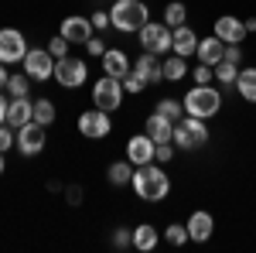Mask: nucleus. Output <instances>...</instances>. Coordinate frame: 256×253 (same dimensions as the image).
Wrapping results in <instances>:
<instances>
[{
	"label": "nucleus",
	"instance_id": "nucleus-29",
	"mask_svg": "<svg viewBox=\"0 0 256 253\" xmlns=\"http://www.w3.org/2000/svg\"><path fill=\"white\" fill-rule=\"evenodd\" d=\"M212 72H216V79L222 82V86H236V76H239V65H232V62H218V65H212Z\"/></svg>",
	"mask_w": 256,
	"mask_h": 253
},
{
	"label": "nucleus",
	"instance_id": "nucleus-7",
	"mask_svg": "<svg viewBox=\"0 0 256 253\" xmlns=\"http://www.w3.org/2000/svg\"><path fill=\"white\" fill-rule=\"evenodd\" d=\"M86 79H89V65L82 59H76V55L55 59V82L62 89H79V86H86Z\"/></svg>",
	"mask_w": 256,
	"mask_h": 253
},
{
	"label": "nucleus",
	"instance_id": "nucleus-35",
	"mask_svg": "<svg viewBox=\"0 0 256 253\" xmlns=\"http://www.w3.org/2000/svg\"><path fill=\"white\" fill-rule=\"evenodd\" d=\"M10 147H18V130H14L10 123H4V127H0V151L7 154Z\"/></svg>",
	"mask_w": 256,
	"mask_h": 253
},
{
	"label": "nucleus",
	"instance_id": "nucleus-6",
	"mask_svg": "<svg viewBox=\"0 0 256 253\" xmlns=\"http://www.w3.org/2000/svg\"><path fill=\"white\" fill-rule=\"evenodd\" d=\"M123 96H126V93H123V82H120L116 76H106V72H102V79L92 82V106L106 110V113L120 110Z\"/></svg>",
	"mask_w": 256,
	"mask_h": 253
},
{
	"label": "nucleus",
	"instance_id": "nucleus-5",
	"mask_svg": "<svg viewBox=\"0 0 256 253\" xmlns=\"http://www.w3.org/2000/svg\"><path fill=\"white\" fill-rule=\"evenodd\" d=\"M137 41L144 52H154V55H168L171 52V41H174V28H168L164 21H147L137 31Z\"/></svg>",
	"mask_w": 256,
	"mask_h": 253
},
{
	"label": "nucleus",
	"instance_id": "nucleus-18",
	"mask_svg": "<svg viewBox=\"0 0 256 253\" xmlns=\"http://www.w3.org/2000/svg\"><path fill=\"white\" fill-rule=\"evenodd\" d=\"M34 120V103L28 96H20V99H10L7 103V123L14 127V130H20L24 123H31Z\"/></svg>",
	"mask_w": 256,
	"mask_h": 253
},
{
	"label": "nucleus",
	"instance_id": "nucleus-2",
	"mask_svg": "<svg viewBox=\"0 0 256 253\" xmlns=\"http://www.w3.org/2000/svg\"><path fill=\"white\" fill-rule=\"evenodd\" d=\"M110 21H113V28L123 31V35H137L140 28L150 21V7L144 0H113Z\"/></svg>",
	"mask_w": 256,
	"mask_h": 253
},
{
	"label": "nucleus",
	"instance_id": "nucleus-34",
	"mask_svg": "<svg viewBox=\"0 0 256 253\" xmlns=\"http://www.w3.org/2000/svg\"><path fill=\"white\" fill-rule=\"evenodd\" d=\"M68 48H72V41L65 38V35H55V38L48 41V52H52L55 59H65V55H68Z\"/></svg>",
	"mask_w": 256,
	"mask_h": 253
},
{
	"label": "nucleus",
	"instance_id": "nucleus-12",
	"mask_svg": "<svg viewBox=\"0 0 256 253\" xmlns=\"http://www.w3.org/2000/svg\"><path fill=\"white\" fill-rule=\"evenodd\" d=\"M154 151H158V144L147 134H134L126 140V161H130L134 168H137V164H150V161H154Z\"/></svg>",
	"mask_w": 256,
	"mask_h": 253
},
{
	"label": "nucleus",
	"instance_id": "nucleus-28",
	"mask_svg": "<svg viewBox=\"0 0 256 253\" xmlns=\"http://www.w3.org/2000/svg\"><path fill=\"white\" fill-rule=\"evenodd\" d=\"M55 113H58V110H55L52 99H38V103H34V120H38L41 127H52V123H55Z\"/></svg>",
	"mask_w": 256,
	"mask_h": 253
},
{
	"label": "nucleus",
	"instance_id": "nucleus-13",
	"mask_svg": "<svg viewBox=\"0 0 256 253\" xmlns=\"http://www.w3.org/2000/svg\"><path fill=\"white\" fill-rule=\"evenodd\" d=\"M188 239L192 243H205V239H212V233H216V219H212V212H205V209H195V212L188 215Z\"/></svg>",
	"mask_w": 256,
	"mask_h": 253
},
{
	"label": "nucleus",
	"instance_id": "nucleus-45",
	"mask_svg": "<svg viewBox=\"0 0 256 253\" xmlns=\"http://www.w3.org/2000/svg\"><path fill=\"white\" fill-rule=\"evenodd\" d=\"M0 175H4V151H0Z\"/></svg>",
	"mask_w": 256,
	"mask_h": 253
},
{
	"label": "nucleus",
	"instance_id": "nucleus-17",
	"mask_svg": "<svg viewBox=\"0 0 256 253\" xmlns=\"http://www.w3.org/2000/svg\"><path fill=\"white\" fill-rule=\"evenodd\" d=\"M144 134L150 137L154 144H174V120H168V117H160V113H150L147 117V130Z\"/></svg>",
	"mask_w": 256,
	"mask_h": 253
},
{
	"label": "nucleus",
	"instance_id": "nucleus-22",
	"mask_svg": "<svg viewBox=\"0 0 256 253\" xmlns=\"http://www.w3.org/2000/svg\"><path fill=\"white\" fill-rule=\"evenodd\" d=\"M160 72H164V82H181V79L192 72V65H188V59H181V55H168V59L160 62Z\"/></svg>",
	"mask_w": 256,
	"mask_h": 253
},
{
	"label": "nucleus",
	"instance_id": "nucleus-15",
	"mask_svg": "<svg viewBox=\"0 0 256 253\" xmlns=\"http://www.w3.org/2000/svg\"><path fill=\"white\" fill-rule=\"evenodd\" d=\"M212 31H216V38H222L226 45H242V38L250 35V31H246V24H242L239 18H232V14L216 18V28H212Z\"/></svg>",
	"mask_w": 256,
	"mask_h": 253
},
{
	"label": "nucleus",
	"instance_id": "nucleus-30",
	"mask_svg": "<svg viewBox=\"0 0 256 253\" xmlns=\"http://www.w3.org/2000/svg\"><path fill=\"white\" fill-rule=\"evenodd\" d=\"M7 93H10L14 99L28 96V93H31V76H28V72H20V76H10V79H7Z\"/></svg>",
	"mask_w": 256,
	"mask_h": 253
},
{
	"label": "nucleus",
	"instance_id": "nucleus-32",
	"mask_svg": "<svg viewBox=\"0 0 256 253\" xmlns=\"http://www.w3.org/2000/svg\"><path fill=\"white\" fill-rule=\"evenodd\" d=\"M192 79H195V86H208V82L216 79V72H212V65L198 62V65H192Z\"/></svg>",
	"mask_w": 256,
	"mask_h": 253
},
{
	"label": "nucleus",
	"instance_id": "nucleus-33",
	"mask_svg": "<svg viewBox=\"0 0 256 253\" xmlns=\"http://www.w3.org/2000/svg\"><path fill=\"white\" fill-rule=\"evenodd\" d=\"M120 82H123V93H144V89H147V82H144V79H140L134 69H130V72H126L123 79H120Z\"/></svg>",
	"mask_w": 256,
	"mask_h": 253
},
{
	"label": "nucleus",
	"instance_id": "nucleus-8",
	"mask_svg": "<svg viewBox=\"0 0 256 253\" xmlns=\"http://www.w3.org/2000/svg\"><path fill=\"white\" fill-rule=\"evenodd\" d=\"M24 72L31 76V82L38 79V82H48V79H55V55L48 52V48H28V55H24Z\"/></svg>",
	"mask_w": 256,
	"mask_h": 253
},
{
	"label": "nucleus",
	"instance_id": "nucleus-3",
	"mask_svg": "<svg viewBox=\"0 0 256 253\" xmlns=\"http://www.w3.org/2000/svg\"><path fill=\"white\" fill-rule=\"evenodd\" d=\"M181 103H184V113H188V117L208 120L222 110V93H218L216 86H192Z\"/></svg>",
	"mask_w": 256,
	"mask_h": 253
},
{
	"label": "nucleus",
	"instance_id": "nucleus-31",
	"mask_svg": "<svg viewBox=\"0 0 256 253\" xmlns=\"http://www.w3.org/2000/svg\"><path fill=\"white\" fill-rule=\"evenodd\" d=\"M164 239H168L171 246H184V243H188V226H184V222H171V226L164 229Z\"/></svg>",
	"mask_w": 256,
	"mask_h": 253
},
{
	"label": "nucleus",
	"instance_id": "nucleus-23",
	"mask_svg": "<svg viewBox=\"0 0 256 253\" xmlns=\"http://www.w3.org/2000/svg\"><path fill=\"white\" fill-rule=\"evenodd\" d=\"M158 243H160V233L150 226V222H140V226H134V250L150 253Z\"/></svg>",
	"mask_w": 256,
	"mask_h": 253
},
{
	"label": "nucleus",
	"instance_id": "nucleus-16",
	"mask_svg": "<svg viewBox=\"0 0 256 253\" xmlns=\"http://www.w3.org/2000/svg\"><path fill=\"white\" fill-rule=\"evenodd\" d=\"M134 72H137L147 86L164 82V72H160V55H154V52H140V59H134Z\"/></svg>",
	"mask_w": 256,
	"mask_h": 253
},
{
	"label": "nucleus",
	"instance_id": "nucleus-11",
	"mask_svg": "<svg viewBox=\"0 0 256 253\" xmlns=\"http://www.w3.org/2000/svg\"><path fill=\"white\" fill-rule=\"evenodd\" d=\"M44 144H48V137H44V127H41L38 120H31V123H24L18 130V151L24 157H34L44 151Z\"/></svg>",
	"mask_w": 256,
	"mask_h": 253
},
{
	"label": "nucleus",
	"instance_id": "nucleus-41",
	"mask_svg": "<svg viewBox=\"0 0 256 253\" xmlns=\"http://www.w3.org/2000/svg\"><path fill=\"white\" fill-rule=\"evenodd\" d=\"M65 198H68V205H79L82 202V188L79 185H68V188H65Z\"/></svg>",
	"mask_w": 256,
	"mask_h": 253
},
{
	"label": "nucleus",
	"instance_id": "nucleus-19",
	"mask_svg": "<svg viewBox=\"0 0 256 253\" xmlns=\"http://www.w3.org/2000/svg\"><path fill=\"white\" fill-rule=\"evenodd\" d=\"M99 62H102V72H106V76H116V79H123L130 69H134V62L126 59L123 48H106V55H102Z\"/></svg>",
	"mask_w": 256,
	"mask_h": 253
},
{
	"label": "nucleus",
	"instance_id": "nucleus-37",
	"mask_svg": "<svg viewBox=\"0 0 256 253\" xmlns=\"http://www.w3.org/2000/svg\"><path fill=\"white\" fill-rule=\"evenodd\" d=\"M92 31H106V28H113V21H110V11H92Z\"/></svg>",
	"mask_w": 256,
	"mask_h": 253
},
{
	"label": "nucleus",
	"instance_id": "nucleus-42",
	"mask_svg": "<svg viewBox=\"0 0 256 253\" xmlns=\"http://www.w3.org/2000/svg\"><path fill=\"white\" fill-rule=\"evenodd\" d=\"M7 123V96H4V89H0V127Z\"/></svg>",
	"mask_w": 256,
	"mask_h": 253
},
{
	"label": "nucleus",
	"instance_id": "nucleus-14",
	"mask_svg": "<svg viewBox=\"0 0 256 253\" xmlns=\"http://www.w3.org/2000/svg\"><path fill=\"white\" fill-rule=\"evenodd\" d=\"M58 35H65L72 45H86V41L92 38V21L82 18V14H68V18L62 21Z\"/></svg>",
	"mask_w": 256,
	"mask_h": 253
},
{
	"label": "nucleus",
	"instance_id": "nucleus-36",
	"mask_svg": "<svg viewBox=\"0 0 256 253\" xmlns=\"http://www.w3.org/2000/svg\"><path fill=\"white\" fill-rule=\"evenodd\" d=\"M116 250H126V246H134V229H126V226H120L116 233H113V239H110Z\"/></svg>",
	"mask_w": 256,
	"mask_h": 253
},
{
	"label": "nucleus",
	"instance_id": "nucleus-40",
	"mask_svg": "<svg viewBox=\"0 0 256 253\" xmlns=\"http://www.w3.org/2000/svg\"><path fill=\"white\" fill-rule=\"evenodd\" d=\"M222 59L239 65V62H242V48H239V45H226V55H222Z\"/></svg>",
	"mask_w": 256,
	"mask_h": 253
},
{
	"label": "nucleus",
	"instance_id": "nucleus-38",
	"mask_svg": "<svg viewBox=\"0 0 256 253\" xmlns=\"http://www.w3.org/2000/svg\"><path fill=\"white\" fill-rule=\"evenodd\" d=\"M154 161H158V164H171V161H174V147H171V140H168V144H158Z\"/></svg>",
	"mask_w": 256,
	"mask_h": 253
},
{
	"label": "nucleus",
	"instance_id": "nucleus-4",
	"mask_svg": "<svg viewBox=\"0 0 256 253\" xmlns=\"http://www.w3.org/2000/svg\"><path fill=\"white\" fill-rule=\"evenodd\" d=\"M208 144V127H205V120L198 117H184L174 123V147L178 151H198V147H205Z\"/></svg>",
	"mask_w": 256,
	"mask_h": 253
},
{
	"label": "nucleus",
	"instance_id": "nucleus-44",
	"mask_svg": "<svg viewBox=\"0 0 256 253\" xmlns=\"http://www.w3.org/2000/svg\"><path fill=\"white\" fill-rule=\"evenodd\" d=\"M242 24H246V31H256V18H246Z\"/></svg>",
	"mask_w": 256,
	"mask_h": 253
},
{
	"label": "nucleus",
	"instance_id": "nucleus-25",
	"mask_svg": "<svg viewBox=\"0 0 256 253\" xmlns=\"http://www.w3.org/2000/svg\"><path fill=\"white\" fill-rule=\"evenodd\" d=\"M106 181H110V185H130V181H134V164H130V161H113V164L106 168Z\"/></svg>",
	"mask_w": 256,
	"mask_h": 253
},
{
	"label": "nucleus",
	"instance_id": "nucleus-20",
	"mask_svg": "<svg viewBox=\"0 0 256 253\" xmlns=\"http://www.w3.org/2000/svg\"><path fill=\"white\" fill-rule=\"evenodd\" d=\"M171 52L174 55H181V59H188V55H195L198 52V35L188 28V24H181V28H174V41H171Z\"/></svg>",
	"mask_w": 256,
	"mask_h": 253
},
{
	"label": "nucleus",
	"instance_id": "nucleus-1",
	"mask_svg": "<svg viewBox=\"0 0 256 253\" xmlns=\"http://www.w3.org/2000/svg\"><path fill=\"white\" fill-rule=\"evenodd\" d=\"M134 192L140 202H164L171 195V178L164 171V164L150 161V164H137L134 168Z\"/></svg>",
	"mask_w": 256,
	"mask_h": 253
},
{
	"label": "nucleus",
	"instance_id": "nucleus-39",
	"mask_svg": "<svg viewBox=\"0 0 256 253\" xmlns=\"http://www.w3.org/2000/svg\"><path fill=\"white\" fill-rule=\"evenodd\" d=\"M86 52H89L92 59H102V55H106V41L102 38H89L86 41Z\"/></svg>",
	"mask_w": 256,
	"mask_h": 253
},
{
	"label": "nucleus",
	"instance_id": "nucleus-27",
	"mask_svg": "<svg viewBox=\"0 0 256 253\" xmlns=\"http://www.w3.org/2000/svg\"><path fill=\"white\" fill-rule=\"evenodd\" d=\"M184 21H188V7H184L181 0H171V4L164 7V24H168V28H181Z\"/></svg>",
	"mask_w": 256,
	"mask_h": 253
},
{
	"label": "nucleus",
	"instance_id": "nucleus-9",
	"mask_svg": "<svg viewBox=\"0 0 256 253\" xmlns=\"http://www.w3.org/2000/svg\"><path fill=\"white\" fill-rule=\"evenodd\" d=\"M28 55V38L18 28H0V62L4 65H18Z\"/></svg>",
	"mask_w": 256,
	"mask_h": 253
},
{
	"label": "nucleus",
	"instance_id": "nucleus-43",
	"mask_svg": "<svg viewBox=\"0 0 256 253\" xmlns=\"http://www.w3.org/2000/svg\"><path fill=\"white\" fill-rule=\"evenodd\" d=\"M7 79H10V72H7V65L0 62V89H7Z\"/></svg>",
	"mask_w": 256,
	"mask_h": 253
},
{
	"label": "nucleus",
	"instance_id": "nucleus-24",
	"mask_svg": "<svg viewBox=\"0 0 256 253\" xmlns=\"http://www.w3.org/2000/svg\"><path fill=\"white\" fill-rule=\"evenodd\" d=\"M236 93L246 103H256V65H250V69H239L236 76Z\"/></svg>",
	"mask_w": 256,
	"mask_h": 253
},
{
	"label": "nucleus",
	"instance_id": "nucleus-10",
	"mask_svg": "<svg viewBox=\"0 0 256 253\" xmlns=\"http://www.w3.org/2000/svg\"><path fill=\"white\" fill-rule=\"evenodd\" d=\"M110 130H113V120H110L106 110H99V106L86 110L79 117V134L89 137V140H102V137H110Z\"/></svg>",
	"mask_w": 256,
	"mask_h": 253
},
{
	"label": "nucleus",
	"instance_id": "nucleus-26",
	"mask_svg": "<svg viewBox=\"0 0 256 253\" xmlns=\"http://www.w3.org/2000/svg\"><path fill=\"white\" fill-rule=\"evenodd\" d=\"M154 113H160V117H168V120H181L184 117V103L181 99H171V96H164V99H158V106H154Z\"/></svg>",
	"mask_w": 256,
	"mask_h": 253
},
{
	"label": "nucleus",
	"instance_id": "nucleus-21",
	"mask_svg": "<svg viewBox=\"0 0 256 253\" xmlns=\"http://www.w3.org/2000/svg\"><path fill=\"white\" fill-rule=\"evenodd\" d=\"M198 62H205V65H218L222 62V55H226V41L222 38H198Z\"/></svg>",
	"mask_w": 256,
	"mask_h": 253
}]
</instances>
